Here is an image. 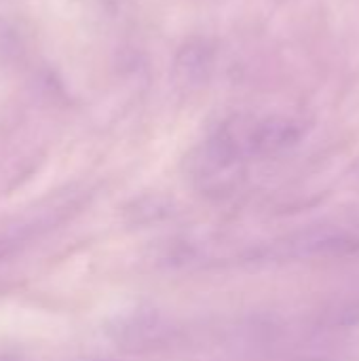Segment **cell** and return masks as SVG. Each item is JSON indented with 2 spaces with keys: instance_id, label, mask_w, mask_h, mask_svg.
Here are the masks:
<instances>
[{
  "instance_id": "1",
  "label": "cell",
  "mask_w": 359,
  "mask_h": 361,
  "mask_svg": "<svg viewBox=\"0 0 359 361\" xmlns=\"http://www.w3.org/2000/svg\"><path fill=\"white\" fill-rule=\"evenodd\" d=\"M214 70V47L205 38H188L174 57V78L180 87L193 91L203 87Z\"/></svg>"
},
{
  "instance_id": "2",
  "label": "cell",
  "mask_w": 359,
  "mask_h": 361,
  "mask_svg": "<svg viewBox=\"0 0 359 361\" xmlns=\"http://www.w3.org/2000/svg\"><path fill=\"white\" fill-rule=\"evenodd\" d=\"M23 55V38L19 30L0 17V68L13 66Z\"/></svg>"
},
{
  "instance_id": "3",
  "label": "cell",
  "mask_w": 359,
  "mask_h": 361,
  "mask_svg": "<svg viewBox=\"0 0 359 361\" xmlns=\"http://www.w3.org/2000/svg\"><path fill=\"white\" fill-rule=\"evenodd\" d=\"M28 237H30V228L28 226H19L17 231L0 233V260H6L13 252H17V247H21V243Z\"/></svg>"
}]
</instances>
